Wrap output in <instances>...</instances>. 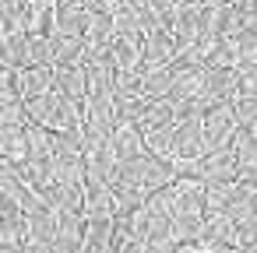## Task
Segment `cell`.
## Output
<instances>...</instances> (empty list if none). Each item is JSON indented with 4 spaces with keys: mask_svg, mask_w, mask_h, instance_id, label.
Here are the masks:
<instances>
[{
    "mask_svg": "<svg viewBox=\"0 0 257 253\" xmlns=\"http://www.w3.org/2000/svg\"><path fill=\"white\" fill-rule=\"evenodd\" d=\"M116 253H145V242H141V239H123V242L116 246Z\"/></svg>",
    "mask_w": 257,
    "mask_h": 253,
    "instance_id": "obj_1",
    "label": "cell"
},
{
    "mask_svg": "<svg viewBox=\"0 0 257 253\" xmlns=\"http://www.w3.org/2000/svg\"><path fill=\"white\" fill-rule=\"evenodd\" d=\"M109 4H113V0H81V8H85V11H106Z\"/></svg>",
    "mask_w": 257,
    "mask_h": 253,
    "instance_id": "obj_2",
    "label": "cell"
}]
</instances>
